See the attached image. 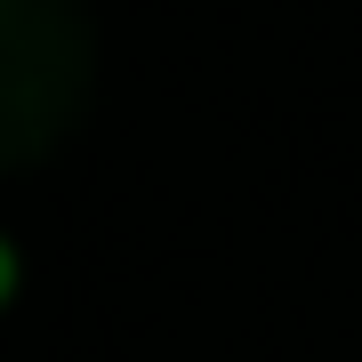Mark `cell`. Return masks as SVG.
I'll return each mask as SVG.
<instances>
[{
	"label": "cell",
	"mask_w": 362,
	"mask_h": 362,
	"mask_svg": "<svg viewBox=\"0 0 362 362\" xmlns=\"http://www.w3.org/2000/svg\"><path fill=\"white\" fill-rule=\"evenodd\" d=\"M89 73L97 40L81 0H0V169H25L73 137Z\"/></svg>",
	"instance_id": "obj_1"
},
{
	"label": "cell",
	"mask_w": 362,
	"mask_h": 362,
	"mask_svg": "<svg viewBox=\"0 0 362 362\" xmlns=\"http://www.w3.org/2000/svg\"><path fill=\"white\" fill-rule=\"evenodd\" d=\"M8 282H16V258H8V242H0V298H8Z\"/></svg>",
	"instance_id": "obj_2"
}]
</instances>
